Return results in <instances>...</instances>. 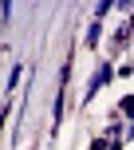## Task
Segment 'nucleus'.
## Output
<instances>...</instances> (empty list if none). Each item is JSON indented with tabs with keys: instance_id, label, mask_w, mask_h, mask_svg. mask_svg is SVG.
Segmentation results:
<instances>
[{
	"instance_id": "nucleus-2",
	"label": "nucleus",
	"mask_w": 134,
	"mask_h": 150,
	"mask_svg": "<svg viewBox=\"0 0 134 150\" xmlns=\"http://www.w3.org/2000/svg\"><path fill=\"white\" fill-rule=\"evenodd\" d=\"M99 28H103V20H91V24H87V47L99 44Z\"/></svg>"
},
{
	"instance_id": "nucleus-5",
	"label": "nucleus",
	"mask_w": 134,
	"mask_h": 150,
	"mask_svg": "<svg viewBox=\"0 0 134 150\" xmlns=\"http://www.w3.org/2000/svg\"><path fill=\"white\" fill-rule=\"evenodd\" d=\"M126 138H134V119H130V127H126Z\"/></svg>"
},
{
	"instance_id": "nucleus-1",
	"label": "nucleus",
	"mask_w": 134,
	"mask_h": 150,
	"mask_svg": "<svg viewBox=\"0 0 134 150\" xmlns=\"http://www.w3.org/2000/svg\"><path fill=\"white\" fill-rule=\"evenodd\" d=\"M111 75H114V67H111V63H103V67L95 71V79H91V87H87V99H95V91L103 87V83H111Z\"/></svg>"
},
{
	"instance_id": "nucleus-4",
	"label": "nucleus",
	"mask_w": 134,
	"mask_h": 150,
	"mask_svg": "<svg viewBox=\"0 0 134 150\" xmlns=\"http://www.w3.org/2000/svg\"><path fill=\"white\" fill-rule=\"evenodd\" d=\"M122 115H134V95H130V99H122Z\"/></svg>"
},
{
	"instance_id": "nucleus-3",
	"label": "nucleus",
	"mask_w": 134,
	"mask_h": 150,
	"mask_svg": "<svg viewBox=\"0 0 134 150\" xmlns=\"http://www.w3.org/2000/svg\"><path fill=\"white\" fill-rule=\"evenodd\" d=\"M16 79H20V67H12V71H8V83H4V87H8V95L16 91Z\"/></svg>"
}]
</instances>
